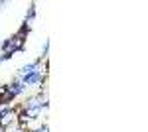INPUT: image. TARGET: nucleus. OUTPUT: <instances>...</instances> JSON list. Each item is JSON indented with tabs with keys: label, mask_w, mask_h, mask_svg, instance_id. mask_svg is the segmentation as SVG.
Masks as SVG:
<instances>
[{
	"label": "nucleus",
	"mask_w": 148,
	"mask_h": 132,
	"mask_svg": "<svg viewBox=\"0 0 148 132\" xmlns=\"http://www.w3.org/2000/svg\"><path fill=\"white\" fill-rule=\"evenodd\" d=\"M34 132H49V126H47L46 122H44V124H42V126H40V128H36Z\"/></svg>",
	"instance_id": "5"
},
{
	"label": "nucleus",
	"mask_w": 148,
	"mask_h": 132,
	"mask_svg": "<svg viewBox=\"0 0 148 132\" xmlns=\"http://www.w3.org/2000/svg\"><path fill=\"white\" fill-rule=\"evenodd\" d=\"M24 47H26V36H22V34H14V36H10V38H6L2 44H0V51H4V53H18V51H22Z\"/></svg>",
	"instance_id": "1"
},
{
	"label": "nucleus",
	"mask_w": 148,
	"mask_h": 132,
	"mask_svg": "<svg viewBox=\"0 0 148 132\" xmlns=\"http://www.w3.org/2000/svg\"><path fill=\"white\" fill-rule=\"evenodd\" d=\"M6 91L10 93L12 97H20V95H24V93H26V87H24V83L18 77H14L10 83L6 85Z\"/></svg>",
	"instance_id": "3"
},
{
	"label": "nucleus",
	"mask_w": 148,
	"mask_h": 132,
	"mask_svg": "<svg viewBox=\"0 0 148 132\" xmlns=\"http://www.w3.org/2000/svg\"><path fill=\"white\" fill-rule=\"evenodd\" d=\"M0 132H4V130H0Z\"/></svg>",
	"instance_id": "6"
},
{
	"label": "nucleus",
	"mask_w": 148,
	"mask_h": 132,
	"mask_svg": "<svg viewBox=\"0 0 148 132\" xmlns=\"http://www.w3.org/2000/svg\"><path fill=\"white\" fill-rule=\"evenodd\" d=\"M34 18H36V4H30V8H28V14H26V18H24V22L32 26Z\"/></svg>",
	"instance_id": "4"
},
{
	"label": "nucleus",
	"mask_w": 148,
	"mask_h": 132,
	"mask_svg": "<svg viewBox=\"0 0 148 132\" xmlns=\"http://www.w3.org/2000/svg\"><path fill=\"white\" fill-rule=\"evenodd\" d=\"M24 83V87L28 89V87H46V81H47V77L38 69V71H34V73H30V75H26V77H22L20 79Z\"/></svg>",
	"instance_id": "2"
}]
</instances>
